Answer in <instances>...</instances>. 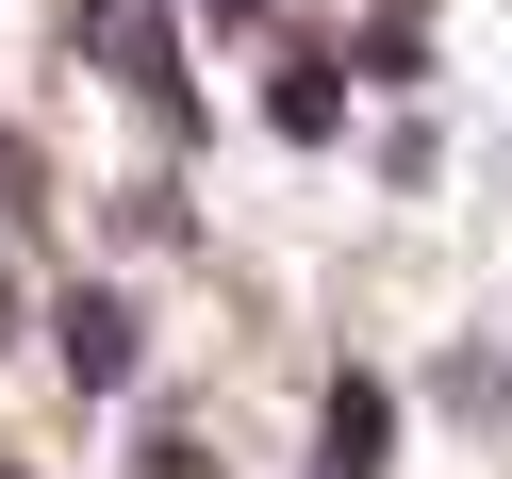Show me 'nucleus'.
Instances as JSON below:
<instances>
[{"label": "nucleus", "mask_w": 512, "mask_h": 479, "mask_svg": "<svg viewBox=\"0 0 512 479\" xmlns=\"http://www.w3.org/2000/svg\"><path fill=\"white\" fill-rule=\"evenodd\" d=\"M100 50H116V83H133L149 116H182V67H166V17H149V0H100Z\"/></svg>", "instance_id": "1"}, {"label": "nucleus", "mask_w": 512, "mask_h": 479, "mask_svg": "<svg viewBox=\"0 0 512 479\" xmlns=\"http://www.w3.org/2000/svg\"><path fill=\"white\" fill-rule=\"evenodd\" d=\"M50 347H67L83 397H116V380H133V314H116V298H67V314H50Z\"/></svg>", "instance_id": "2"}, {"label": "nucleus", "mask_w": 512, "mask_h": 479, "mask_svg": "<svg viewBox=\"0 0 512 479\" xmlns=\"http://www.w3.org/2000/svg\"><path fill=\"white\" fill-rule=\"evenodd\" d=\"M314 446H331L314 479H380V446H397V397H380V380H331V430H314Z\"/></svg>", "instance_id": "3"}]
</instances>
